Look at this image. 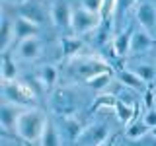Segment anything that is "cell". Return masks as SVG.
<instances>
[{"mask_svg":"<svg viewBox=\"0 0 156 146\" xmlns=\"http://www.w3.org/2000/svg\"><path fill=\"white\" fill-rule=\"evenodd\" d=\"M82 39H76V37H62L61 39V51L65 57H74L78 55V51L82 49Z\"/></svg>","mask_w":156,"mask_h":146,"instance_id":"obj_19","label":"cell"},{"mask_svg":"<svg viewBox=\"0 0 156 146\" xmlns=\"http://www.w3.org/2000/svg\"><path fill=\"white\" fill-rule=\"evenodd\" d=\"M109 80H111V72H104V74H98L94 78H90V80H86V84L92 88V90H104V88L109 84Z\"/></svg>","mask_w":156,"mask_h":146,"instance_id":"obj_25","label":"cell"},{"mask_svg":"<svg viewBox=\"0 0 156 146\" xmlns=\"http://www.w3.org/2000/svg\"><path fill=\"white\" fill-rule=\"evenodd\" d=\"M51 107L57 115H61L62 119L74 117L78 111V96L68 88H61L55 90L51 96Z\"/></svg>","mask_w":156,"mask_h":146,"instance_id":"obj_2","label":"cell"},{"mask_svg":"<svg viewBox=\"0 0 156 146\" xmlns=\"http://www.w3.org/2000/svg\"><path fill=\"white\" fill-rule=\"evenodd\" d=\"M98 26H101V16L100 14H92L88 10L80 8V10H74L72 14V29L82 35V33H88V31H94Z\"/></svg>","mask_w":156,"mask_h":146,"instance_id":"obj_4","label":"cell"},{"mask_svg":"<svg viewBox=\"0 0 156 146\" xmlns=\"http://www.w3.org/2000/svg\"><path fill=\"white\" fill-rule=\"evenodd\" d=\"M133 72L144 82V84H150V82H152L154 78H156V68H154L152 64H144V62L136 64V66L133 68Z\"/></svg>","mask_w":156,"mask_h":146,"instance_id":"obj_22","label":"cell"},{"mask_svg":"<svg viewBox=\"0 0 156 146\" xmlns=\"http://www.w3.org/2000/svg\"><path fill=\"white\" fill-rule=\"evenodd\" d=\"M18 117H20L18 107L8 103V101H4L2 107H0V125H2V129L4 130H16Z\"/></svg>","mask_w":156,"mask_h":146,"instance_id":"obj_10","label":"cell"},{"mask_svg":"<svg viewBox=\"0 0 156 146\" xmlns=\"http://www.w3.org/2000/svg\"><path fill=\"white\" fill-rule=\"evenodd\" d=\"M152 47V37H150L148 31H135L133 39H131V51L129 55H139V53H144Z\"/></svg>","mask_w":156,"mask_h":146,"instance_id":"obj_12","label":"cell"},{"mask_svg":"<svg viewBox=\"0 0 156 146\" xmlns=\"http://www.w3.org/2000/svg\"><path fill=\"white\" fill-rule=\"evenodd\" d=\"M4 99L12 105H29L33 103V94L23 84L14 82H4Z\"/></svg>","mask_w":156,"mask_h":146,"instance_id":"obj_5","label":"cell"},{"mask_svg":"<svg viewBox=\"0 0 156 146\" xmlns=\"http://www.w3.org/2000/svg\"><path fill=\"white\" fill-rule=\"evenodd\" d=\"M57 68L53 66V64H45L39 70V80H41V84L45 86V88H53L55 86V82H57Z\"/></svg>","mask_w":156,"mask_h":146,"instance_id":"obj_21","label":"cell"},{"mask_svg":"<svg viewBox=\"0 0 156 146\" xmlns=\"http://www.w3.org/2000/svg\"><path fill=\"white\" fill-rule=\"evenodd\" d=\"M18 14H20V18H26L29 22L37 23V26L45 19V14H43V10L39 8L37 4H22L20 10H18Z\"/></svg>","mask_w":156,"mask_h":146,"instance_id":"obj_15","label":"cell"},{"mask_svg":"<svg viewBox=\"0 0 156 146\" xmlns=\"http://www.w3.org/2000/svg\"><path fill=\"white\" fill-rule=\"evenodd\" d=\"M14 41V23L6 18V14H2V31H0V51L8 53L10 45Z\"/></svg>","mask_w":156,"mask_h":146,"instance_id":"obj_14","label":"cell"},{"mask_svg":"<svg viewBox=\"0 0 156 146\" xmlns=\"http://www.w3.org/2000/svg\"><path fill=\"white\" fill-rule=\"evenodd\" d=\"M150 146H156V136H154L152 140H150Z\"/></svg>","mask_w":156,"mask_h":146,"instance_id":"obj_31","label":"cell"},{"mask_svg":"<svg viewBox=\"0 0 156 146\" xmlns=\"http://www.w3.org/2000/svg\"><path fill=\"white\" fill-rule=\"evenodd\" d=\"M154 134H156V133H154Z\"/></svg>","mask_w":156,"mask_h":146,"instance_id":"obj_32","label":"cell"},{"mask_svg":"<svg viewBox=\"0 0 156 146\" xmlns=\"http://www.w3.org/2000/svg\"><path fill=\"white\" fill-rule=\"evenodd\" d=\"M4 2H10V4H20L22 0H4Z\"/></svg>","mask_w":156,"mask_h":146,"instance_id":"obj_30","label":"cell"},{"mask_svg":"<svg viewBox=\"0 0 156 146\" xmlns=\"http://www.w3.org/2000/svg\"><path fill=\"white\" fill-rule=\"evenodd\" d=\"M117 78H119V82H121V84L129 86L131 90H136V92H140V90L144 88V82L140 80V78L136 76L133 70H121L119 74H117Z\"/></svg>","mask_w":156,"mask_h":146,"instance_id":"obj_17","label":"cell"},{"mask_svg":"<svg viewBox=\"0 0 156 146\" xmlns=\"http://www.w3.org/2000/svg\"><path fill=\"white\" fill-rule=\"evenodd\" d=\"M115 115L119 119V123H131L135 117V107L133 105H127L125 101H119L117 99L115 103Z\"/></svg>","mask_w":156,"mask_h":146,"instance_id":"obj_20","label":"cell"},{"mask_svg":"<svg viewBox=\"0 0 156 146\" xmlns=\"http://www.w3.org/2000/svg\"><path fill=\"white\" fill-rule=\"evenodd\" d=\"M150 130V127L144 123V121H135V123L129 125V129H127V136H129L131 140H139L143 138V136Z\"/></svg>","mask_w":156,"mask_h":146,"instance_id":"obj_23","label":"cell"},{"mask_svg":"<svg viewBox=\"0 0 156 146\" xmlns=\"http://www.w3.org/2000/svg\"><path fill=\"white\" fill-rule=\"evenodd\" d=\"M133 27H127L125 31H121L119 35L113 39V51L117 57H125L131 51V39H133Z\"/></svg>","mask_w":156,"mask_h":146,"instance_id":"obj_13","label":"cell"},{"mask_svg":"<svg viewBox=\"0 0 156 146\" xmlns=\"http://www.w3.org/2000/svg\"><path fill=\"white\" fill-rule=\"evenodd\" d=\"M104 2H105V0H82V8L88 10V12H92V14H100V16H101Z\"/></svg>","mask_w":156,"mask_h":146,"instance_id":"obj_26","label":"cell"},{"mask_svg":"<svg viewBox=\"0 0 156 146\" xmlns=\"http://www.w3.org/2000/svg\"><path fill=\"white\" fill-rule=\"evenodd\" d=\"M115 138H117V136L113 134V136H111V138H107V140H105V142L101 144V146H115Z\"/></svg>","mask_w":156,"mask_h":146,"instance_id":"obj_29","label":"cell"},{"mask_svg":"<svg viewBox=\"0 0 156 146\" xmlns=\"http://www.w3.org/2000/svg\"><path fill=\"white\" fill-rule=\"evenodd\" d=\"M41 146H61V136L57 133V127L47 121L45 125V130H43V136H41Z\"/></svg>","mask_w":156,"mask_h":146,"instance_id":"obj_18","label":"cell"},{"mask_svg":"<svg viewBox=\"0 0 156 146\" xmlns=\"http://www.w3.org/2000/svg\"><path fill=\"white\" fill-rule=\"evenodd\" d=\"M143 121L150 127V130H156V109H148L146 115L143 117Z\"/></svg>","mask_w":156,"mask_h":146,"instance_id":"obj_27","label":"cell"},{"mask_svg":"<svg viewBox=\"0 0 156 146\" xmlns=\"http://www.w3.org/2000/svg\"><path fill=\"white\" fill-rule=\"evenodd\" d=\"M74 72L80 78H84V80H90V78H94L98 74H104V72H111V68L105 64V62L101 61H94V58H90V61H80L74 64Z\"/></svg>","mask_w":156,"mask_h":146,"instance_id":"obj_7","label":"cell"},{"mask_svg":"<svg viewBox=\"0 0 156 146\" xmlns=\"http://www.w3.org/2000/svg\"><path fill=\"white\" fill-rule=\"evenodd\" d=\"M109 138V127L105 123H94L86 127L76 138L78 146H101L105 140Z\"/></svg>","mask_w":156,"mask_h":146,"instance_id":"obj_3","label":"cell"},{"mask_svg":"<svg viewBox=\"0 0 156 146\" xmlns=\"http://www.w3.org/2000/svg\"><path fill=\"white\" fill-rule=\"evenodd\" d=\"M133 2H135V0H117V6H119L121 10H127V8H131Z\"/></svg>","mask_w":156,"mask_h":146,"instance_id":"obj_28","label":"cell"},{"mask_svg":"<svg viewBox=\"0 0 156 146\" xmlns=\"http://www.w3.org/2000/svg\"><path fill=\"white\" fill-rule=\"evenodd\" d=\"M72 10L66 2H55L53 4V10H51V19L57 27H72Z\"/></svg>","mask_w":156,"mask_h":146,"instance_id":"obj_8","label":"cell"},{"mask_svg":"<svg viewBox=\"0 0 156 146\" xmlns=\"http://www.w3.org/2000/svg\"><path fill=\"white\" fill-rule=\"evenodd\" d=\"M45 125H47V119L43 117V113H39L37 109H26L18 117L16 133L27 142H35V140H41Z\"/></svg>","mask_w":156,"mask_h":146,"instance_id":"obj_1","label":"cell"},{"mask_svg":"<svg viewBox=\"0 0 156 146\" xmlns=\"http://www.w3.org/2000/svg\"><path fill=\"white\" fill-rule=\"evenodd\" d=\"M115 103H117V99H115L113 96H109V94H101V96H98L96 99H94V105L90 107V113L98 111L100 107H113V109H115Z\"/></svg>","mask_w":156,"mask_h":146,"instance_id":"obj_24","label":"cell"},{"mask_svg":"<svg viewBox=\"0 0 156 146\" xmlns=\"http://www.w3.org/2000/svg\"><path fill=\"white\" fill-rule=\"evenodd\" d=\"M0 70H2V80L4 82H14L16 80L18 64H16V61L10 57V53H4L2 55V66H0Z\"/></svg>","mask_w":156,"mask_h":146,"instance_id":"obj_16","label":"cell"},{"mask_svg":"<svg viewBox=\"0 0 156 146\" xmlns=\"http://www.w3.org/2000/svg\"><path fill=\"white\" fill-rule=\"evenodd\" d=\"M39 31V26L33 22H29L26 18H16L14 22V43H22L23 39H29V37H35Z\"/></svg>","mask_w":156,"mask_h":146,"instance_id":"obj_9","label":"cell"},{"mask_svg":"<svg viewBox=\"0 0 156 146\" xmlns=\"http://www.w3.org/2000/svg\"><path fill=\"white\" fill-rule=\"evenodd\" d=\"M135 14H136V19L139 23L143 26L144 31H154L156 29V6L148 0H140L136 2V8H135Z\"/></svg>","mask_w":156,"mask_h":146,"instance_id":"obj_6","label":"cell"},{"mask_svg":"<svg viewBox=\"0 0 156 146\" xmlns=\"http://www.w3.org/2000/svg\"><path fill=\"white\" fill-rule=\"evenodd\" d=\"M18 55L23 61H35L41 55V41L37 37H29L23 39L22 43H18Z\"/></svg>","mask_w":156,"mask_h":146,"instance_id":"obj_11","label":"cell"}]
</instances>
